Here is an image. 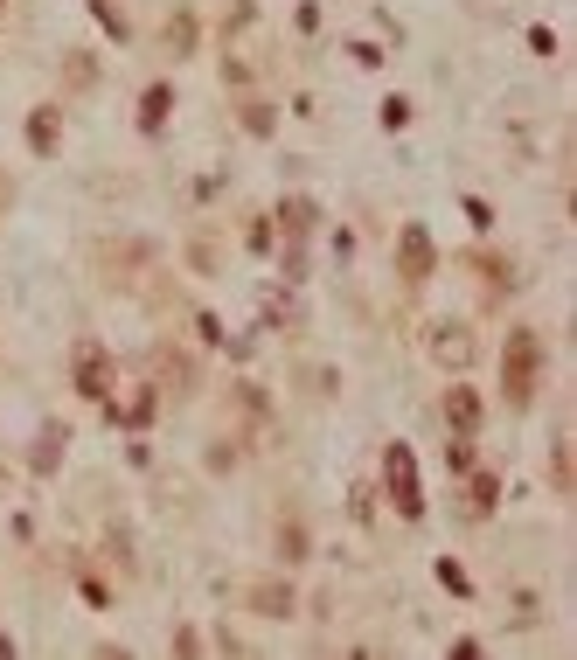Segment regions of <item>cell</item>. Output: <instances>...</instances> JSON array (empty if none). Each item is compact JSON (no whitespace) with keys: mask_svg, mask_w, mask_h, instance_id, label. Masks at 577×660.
I'll list each match as a JSON object with an SVG mask.
<instances>
[{"mask_svg":"<svg viewBox=\"0 0 577 660\" xmlns=\"http://www.w3.org/2000/svg\"><path fill=\"white\" fill-rule=\"evenodd\" d=\"M543 390V341L529 334V327H515L508 334V355H501V396L515 403V410H529Z\"/></svg>","mask_w":577,"mask_h":660,"instance_id":"cell-1","label":"cell"},{"mask_svg":"<svg viewBox=\"0 0 577 660\" xmlns=\"http://www.w3.org/2000/svg\"><path fill=\"white\" fill-rule=\"evenodd\" d=\"M383 480H390L397 515L418 522V515H425V487H418V459H411V445H383Z\"/></svg>","mask_w":577,"mask_h":660,"instance_id":"cell-2","label":"cell"},{"mask_svg":"<svg viewBox=\"0 0 577 660\" xmlns=\"http://www.w3.org/2000/svg\"><path fill=\"white\" fill-rule=\"evenodd\" d=\"M397 271H404V285H425L438 271V251H432V230H425V223H411V230L397 237Z\"/></svg>","mask_w":577,"mask_h":660,"instance_id":"cell-3","label":"cell"},{"mask_svg":"<svg viewBox=\"0 0 577 660\" xmlns=\"http://www.w3.org/2000/svg\"><path fill=\"white\" fill-rule=\"evenodd\" d=\"M473 355H480L473 327H459V320H438V327H432V362H438V369H466Z\"/></svg>","mask_w":577,"mask_h":660,"instance_id":"cell-4","label":"cell"},{"mask_svg":"<svg viewBox=\"0 0 577 660\" xmlns=\"http://www.w3.org/2000/svg\"><path fill=\"white\" fill-rule=\"evenodd\" d=\"M77 396L112 403V355H105L98 341H84V348H77Z\"/></svg>","mask_w":577,"mask_h":660,"instance_id":"cell-5","label":"cell"},{"mask_svg":"<svg viewBox=\"0 0 577 660\" xmlns=\"http://www.w3.org/2000/svg\"><path fill=\"white\" fill-rule=\"evenodd\" d=\"M272 223H279V230H286V244H306V237H313V223H320V209H313V202H306V195H286V202H279V216H272Z\"/></svg>","mask_w":577,"mask_h":660,"instance_id":"cell-6","label":"cell"},{"mask_svg":"<svg viewBox=\"0 0 577 660\" xmlns=\"http://www.w3.org/2000/svg\"><path fill=\"white\" fill-rule=\"evenodd\" d=\"M28 146H35V153H56V146H63V112H56V105H35V112H28Z\"/></svg>","mask_w":577,"mask_h":660,"instance_id":"cell-7","label":"cell"},{"mask_svg":"<svg viewBox=\"0 0 577 660\" xmlns=\"http://www.w3.org/2000/svg\"><path fill=\"white\" fill-rule=\"evenodd\" d=\"M445 424H452L459 438H473V431H480V396L466 390V383H459V390L445 396Z\"/></svg>","mask_w":577,"mask_h":660,"instance_id":"cell-8","label":"cell"},{"mask_svg":"<svg viewBox=\"0 0 577 660\" xmlns=\"http://www.w3.org/2000/svg\"><path fill=\"white\" fill-rule=\"evenodd\" d=\"M251 612H265V619H292V584H286V577H265V584L251 591Z\"/></svg>","mask_w":577,"mask_h":660,"instance_id":"cell-9","label":"cell"},{"mask_svg":"<svg viewBox=\"0 0 577 660\" xmlns=\"http://www.w3.org/2000/svg\"><path fill=\"white\" fill-rule=\"evenodd\" d=\"M174 112V84H146L140 91V132H160Z\"/></svg>","mask_w":577,"mask_h":660,"instance_id":"cell-10","label":"cell"},{"mask_svg":"<svg viewBox=\"0 0 577 660\" xmlns=\"http://www.w3.org/2000/svg\"><path fill=\"white\" fill-rule=\"evenodd\" d=\"M91 14H98V28H105L112 42H133V21H126V7H119V0H91Z\"/></svg>","mask_w":577,"mask_h":660,"instance_id":"cell-11","label":"cell"},{"mask_svg":"<svg viewBox=\"0 0 577 660\" xmlns=\"http://www.w3.org/2000/svg\"><path fill=\"white\" fill-rule=\"evenodd\" d=\"M56 459H63V431L49 424V431L35 438V459H28V466H35V473H56Z\"/></svg>","mask_w":577,"mask_h":660,"instance_id":"cell-12","label":"cell"},{"mask_svg":"<svg viewBox=\"0 0 577 660\" xmlns=\"http://www.w3.org/2000/svg\"><path fill=\"white\" fill-rule=\"evenodd\" d=\"M494 501H501V480L473 466V515H494Z\"/></svg>","mask_w":577,"mask_h":660,"instance_id":"cell-13","label":"cell"},{"mask_svg":"<svg viewBox=\"0 0 577 660\" xmlns=\"http://www.w3.org/2000/svg\"><path fill=\"white\" fill-rule=\"evenodd\" d=\"M153 410H160V403H153V390H140V396H133V403H126V410H112V417L140 431V424H153Z\"/></svg>","mask_w":577,"mask_h":660,"instance_id":"cell-14","label":"cell"},{"mask_svg":"<svg viewBox=\"0 0 577 660\" xmlns=\"http://www.w3.org/2000/svg\"><path fill=\"white\" fill-rule=\"evenodd\" d=\"M188 49H195V21L174 14V21H167V56H188Z\"/></svg>","mask_w":577,"mask_h":660,"instance_id":"cell-15","label":"cell"},{"mask_svg":"<svg viewBox=\"0 0 577 660\" xmlns=\"http://www.w3.org/2000/svg\"><path fill=\"white\" fill-rule=\"evenodd\" d=\"M438 584H445L452 598H473V577H466V570H459L452 556H438Z\"/></svg>","mask_w":577,"mask_h":660,"instance_id":"cell-16","label":"cell"},{"mask_svg":"<svg viewBox=\"0 0 577 660\" xmlns=\"http://www.w3.org/2000/svg\"><path fill=\"white\" fill-rule=\"evenodd\" d=\"M160 383H174V390H195V369H188L181 355H160Z\"/></svg>","mask_w":577,"mask_h":660,"instance_id":"cell-17","label":"cell"},{"mask_svg":"<svg viewBox=\"0 0 577 660\" xmlns=\"http://www.w3.org/2000/svg\"><path fill=\"white\" fill-rule=\"evenodd\" d=\"M279 556H286V563H299V556H306V528H299V522L279 528Z\"/></svg>","mask_w":577,"mask_h":660,"instance_id":"cell-18","label":"cell"},{"mask_svg":"<svg viewBox=\"0 0 577 660\" xmlns=\"http://www.w3.org/2000/svg\"><path fill=\"white\" fill-rule=\"evenodd\" d=\"M251 251H279V223H272V216L251 223Z\"/></svg>","mask_w":577,"mask_h":660,"instance_id":"cell-19","label":"cell"},{"mask_svg":"<svg viewBox=\"0 0 577 660\" xmlns=\"http://www.w3.org/2000/svg\"><path fill=\"white\" fill-rule=\"evenodd\" d=\"M272 126H279V119H272V105H244V132H258V139H265Z\"/></svg>","mask_w":577,"mask_h":660,"instance_id":"cell-20","label":"cell"},{"mask_svg":"<svg viewBox=\"0 0 577 660\" xmlns=\"http://www.w3.org/2000/svg\"><path fill=\"white\" fill-rule=\"evenodd\" d=\"M348 63H355V70H376L383 49H376V42H348Z\"/></svg>","mask_w":577,"mask_h":660,"instance_id":"cell-21","label":"cell"},{"mask_svg":"<svg viewBox=\"0 0 577 660\" xmlns=\"http://www.w3.org/2000/svg\"><path fill=\"white\" fill-rule=\"evenodd\" d=\"M445 466H452V473H473V445H466L459 431H452V452H445Z\"/></svg>","mask_w":577,"mask_h":660,"instance_id":"cell-22","label":"cell"},{"mask_svg":"<svg viewBox=\"0 0 577 660\" xmlns=\"http://www.w3.org/2000/svg\"><path fill=\"white\" fill-rule=\"evenodd\" d=\"M550 473H557V487H571V438L557 431V459H550Z\"/></svg>","mask_w":577,"mask_h":660,"instance_id":"cell-23","label":"cell"},{"mask_svg":"<svg viewBox=\"0 0 577 660\" xmlns=\"http://www.w3.org/2000/svg\"><path fill=\"white\" fill-rule=\"evenodd\" d=\"M383 126L404 132V126H411V105H404V98H383Z\"/></svg>","mask_w":577,"mask_h":660,"instance_id":"cell-24","label":"cell"},{"mask_svg":"<svg viewBox=\"0 0 577 660\" xmlns=\"http://www.w3.org/2000/svg\"><path fill=\"white\" fill-rule=\"evenodd\" d=\"M195 334H202L209 348H223V320H216V313H195Z\"/></svg>","mask_w":577,"mask_h":660,"instance_id":"cell-25","label":"cell"},{"mask_svg":"<svg viewBox=\"0 0 577 660\" xmlns=\"http://www.w3.org/2000/svg\"><path fill=\"white\" fill-rule=\"evenodd\" d=\"M0 195H7V181H0Z\"/></svg>","mask_w":577,"mask_h":660,"instance_id":"cell-26","label":"cell"},{"mask_svg":"<svg viewBox=\"0 0 577 660\" xmlns=\"http://www.w3.org/2000/svg\"><path fill=\"white\" fill-rule=\"evenodd\" d=\"M0 14H7V0H0Z\"/></svg>","mask_w":577,"mask_h":660,"instance_id":"cell-27","label":"cell"}]
</instances>
